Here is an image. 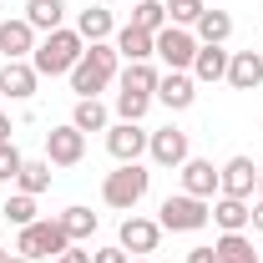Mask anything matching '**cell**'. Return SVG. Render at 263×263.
<instances>
[{
  "label": "cell",
  "instance_id": "13",
  "mask_svg": "<svg viewBox=\"0 0 263 263\" xmlns=\"http://www.w3.org/2000/svg\"><path fill=\"white\" fill-rule=\"evenodd\" d=\"M35 86H41V76H35V66H31V61H5V66H0V97H10V101H31V97H35Z\"/></svg>",
  "mask_w": 263,
  "mask_h": 263
},
{
  "label": "cell",
  "instance_id": "29",
  "mask_svg": "<svg viewBox=\"0 0 263 263\" xmlns=\"http://www.w3.org/2000/svg\"><path fill=\"white\" fill-rule=\"evenodd\" d=\"M15 187L31 193V197H41L46 187H51V162H26V167H21V177H15Z\"/></svg>",
  "mask_w": 263,
  "mask_h": 263
},
{
  "label": "cell",
  "instance_id": "17",
  "mask_svg": "<svg viewBox=\"0 0 263 263\" xmlns=\"http://www.w3.org/2000/svg\"><path fill=\"white\" fill-rule=\"evenodd\" d=\"M117 81H122V91H137V97H152L157 101V81H162V71L152 61H127L117 71Z\"/></svg>",
  "mask_w": 263,
  "mask_h": 263
},
{
  "label": "cell",
  "instance_id": "10",
  "mask_svg": "<svg viewBox=\"0 0 263 263\" xmlns=\"http://www.w3.org/2000/svg\"><path fill=\"white\" fill-rule=\"evenodd\" d=\"M177 172H182V193L202 197V202H213V197L223 193V172L208 162V157H187V162L177 167Z\"/></svg>",
  "mask_w": 263,
  "mask_h": 263
},
{
  "label": "cell",
  "instance_id": "37",
  "mask_svg": "<svg viewBox=\"0 0 263 263\" xmlns=\"http://www.w3.org/2000/svg\"><path fill=\"white\" fill-rule=\"evenodd\" d=\"M253 228L263 233V197H258V202H253Z\"/></svg>",
  "mask_w": 263,
  "mask_h": 263
},
{
  "label": "cell",
  "instance_id": "3",
  "mask_svg": "<svg viewBox=\"0 0 263 263\" xmlns=\"http://www.w3.org/2000/svg\"><path fill=\"white\" fill-rule=\"evenodd\" d=\"M147 187H152V172L142 162H117V172H106V182H101V202L117 213H132L147 197Z\"/></svg>",
  "mask_w": 263,
  "mask_h": 263
},
{
  "label": "cell",
  "instance_id": "6",
  "mask_svg": "<svg viewBox=\"0 0 263 263\" xmlns=\"http://www.w3.org/2000/svg\"><path fill=\"white\" fill-rule=\"evenodd\" d=\"M197 41L187 26H162V31L152 35V51L167 61V71H193V56H197Z\"/></svg>",
  "mask_w": 263,
  "mask_h": 263
},
{
  "label": "cell",
  "instance_id": "43",
  "mask_svg": "<svg viewBox=\"0 0 263 263\" xmlns=\"http://www.w3.org/2000/svg\"><path fill=\"white\" fill-rule=\"evenodd\" d=\"M127 5H137V0H127Z\"/></svg>",
  "mask_w": 263,
  "mask_h": 263
},
{
  "label": "cell",
  "instance_id": "7",
  "mask_svg": "<svg viewBox=\"0 0 263 263\" xmlns=\"http://www.w3.org/2000/svg\"><path fill=\"white\" fill-rule=\"evenodd\" d=\"M81 157H86V132H76L71 122L46 132V162L51 167H76Z\"/></svg>",
  "mask_w": 263,
  "mask_h": 263
},
{
  "label": "cell",
  "instance_id": "36",
  "mask_svg": "<svg viewBox=\"0 0 263 263\" xmlns=\"http://www.w3.org/2000/svg\"><path fill=\"white\" fill-rule=\"evenodd\" d=\"M10 132H15V127H10V117L0 111V142H10Z\"/></svg>",
  "mask_w": 263,
  "mask_h": 263
},
{
  "label": "cell",
  "instance_id": "15",
  "mask_svg": "<svg viewBox=\"0 0 263 263\" xmlns=\"http://www.w3.org/2000/svg\"><path fill=\"white\" fill-rule=\"evenodd\" d=\"M223 81H228L233 91H258V86H263V56H258V51H233Z\"/></svg>",
  "mask_w": 263,
  "mask_h": 263
},
{
  "label": "cell",
  "instance_id": "31",
  "mask_svg": "<svg viewBox=\"0 0 263 263\" xmlns=\"http://www.w3.org/2000/svg\"><path fill=\"white\" fill-rule=\"evenodd\" d=\"M152 97H137V91H117V122H142Z\"/></svg>",
  "mask_w": 263,
  "mask_h": 263
},
{
  "label": "cell",
  "instance_id": "38",
  "mask_svg": "<svg viewBox=\"0 0 263 263\" xmlns=\"http://www.w3.org/2000/svg\"><path fill=\"white\" fill-rule=\"evenodd\" d=\"M5 263H31V258H21V253H10V258H5Z\"/></svg>",
  "mask_w": 263,
  "mask_h": 263
},
{
  "label": "cell",
  "instance_id": "35",
  "mask_svg": "<svg viewBox=\"0 0 263 263\" xmlns=\"http://www.w3.org/2000/svg\"><path fill=\"white\" fill-rule=\"evenodd\" d=\"M187 263H218L213 248H187Z\"/></svg>",
  "mask_w": 263,
  "mask_h": 263
},
{
  "label": "cell",
  "instance_id": "34",
  "mask_svg": "<svg viewBox=\"0 0 263 263\" xmlns=\"http://www.w3.org/2000/svg\"><path fill=\"white\" fill-rule=\"evenodd\" d=\"M56 263H91V253H86V248H76V243H71V248H66V253H61V258H56Z\"/></svg>",
  "mask_w": 263,
  "mask_h": 263
},
{
  "label": "cell",
  "instance_id": "27",
  "mask_svg": "<svg viewBox=\"0 0 263 263\" xmlns=\"http://www.w3.org/2000/svg\"><path fill=\"white\" fill-rule=\"evenodd\" d=\"M0 218L15 223V228H31V223H35V197L31 193H10V197H5V208H0Z\"/></svg>",
  "mask_w": 263,
  "mask_h": 263
},
{
  "label": "cell",
  "instance_id": "16",
  "mask_svg": "<svg viewBox=\"0 0 263 263\" xmlns=\"http://www.w3.org/2000/svg\"><path fill=\"white\" fill-rule=\"evenodd\" d=\"M0 51H5V61H31L35 31H31L26 15H21V21H0Z\"/></svg>",
  "mask_w": 263,
  "mask_h": 263
},
{
  "label": "cell",
  "instance_id": "21",
  "mask_svg": "<svg viewBox=\"0 0 263 263\" xmlns=\"http://www.w3.org/2000/svg\"><path fill=\"white\" fill-rule=\"evenodd\" d=\"M111 46H117V56H122V61H152V56H157V51H152V31H137L132 21L117 31Z\"/></svg>",
  "mask_w": 263,
  "mask_h": 263
},
{
  "label": "cell",
  "instance_id": "2",
  "mask_svg": "<svg viewBox=\"0 0 263 263\" xmlns=\"http://www.w3.org/2000/svg\"><path fill=\"white\" fill-rule=\"evenodd\" d=\"M86 56V41L76 35V26H61V31H51L46 41H35L31 51V66L35 76H71V66Z\"/></svg>",
  "mask_w": 263,
  "mask_h": 263
},
{
  "label": "cell",
  "instance_id": "28",
  "mask_svg": "<svg viewBox=\"0 0 263 263\" xmlns=\"http://www.w3.org/2000/svg\"><path fill=\"white\" fill-rule=\"evenodd\" d=\"M61 228H66L71 243H81V238L97 233V213H91V208H66V213H61Z\"/></svg>",
  "mask_w": 263,
  "mask_h": 263
},
{
  "label": "cell",
  "instance_id": "44",
  "mask_svg": "<svg viewBox=\"0 0 263 263\" xmlns=\"http://www.w3.org/2000/svg\"><path fill=\"white\" fill-rule=\"evenodd\" d=\"M258 263H263V253H258Z\"/></svg>",
  "mask_w": 263,
  "mask_h": 263
},
{
  "label": "cell",
  "instance_id": "11",
  "mask_svg": "<svg viewBox=\"0 0 263 263\" xmlns=\"http://www.w3.org/2000/svg\"><path fill=\"white\" fill-rule=\"evenodd\" d=\"M157 238H162V223H157V218H142V213H132L127 223H122V233H117V243L127 248L132 258L152 253V248H157Z\"/></svg>",
  "mask_w": 263,
  "mask_h": 263
},
{
  "label": "cell",
  "instance_id": "42",
  "mask_svg": "<svg viewBox=\"0 0 263 263\" xmlns=\"http://www.w3.org/2000/svg\"><path fill=\"white\" fill-rule=\"evenodd\" d=\"M258 56H263V41H258Z\"/></svg>",
  "mask_w": 263,
  "mask_h": 263
},
{
  "label": "cell",
  "instance_id": "41",
  "mask_svg": "<svg viewBox=\"0 0 263 263\" xmlns=\"http://www.w3.org/2000/svg\"><path fill=\"white\" fill-rule=\"evenodd\" d=\"M132 263H147V258H132Z\"/></svg>",
  "mask_w": 263,
  "mask_h": 263
},
{
  "label": "cell",
  "instance_id": "32",
  "mask_svg": "<svg viewBox=\"0 0 263 263\" xmlns=\"http://www.w3.org/2000/svg\"><path fill=\"white\" fill-rule=\"evenodd\" d=\"M21 167H26V157L15 152V142H0V182H5V187L21 177Z\"/></svg>",
  "mask_w": 263,
  "mask_h": 263
},
{
  "label": "cell",
  "instance_id": "14",
  "mask_svg": "<svg viewBox=\"0 0 263 263\" xmlns=\"http://www.w3.org/2000/svg\"><path fill=\"white\" fill-rule=\"evenodd\" d=\"M157 101H162L167 111H187L197 101V81H193V71H167L162 81H157Z\"/></svg>",
  "mask_w": 263,
  "mask_h": 263
},
{
  "label": "cell",
  "instance_id": "5",
  "mask_svg": "<svg viewBox=\"0 0 263 263\" xmlns=\"http://www.w3.org/2000/svg\"><path fill=\"white\" fill-rule=\"evenodd\" d=\"M66 248H71V238H66L61 218H35L31 228H21V238H15V253L21 258H61Z\"/></svg>",
  "mask_w": 263,
  "mask_h": 263
},
{
  "label": "cell",
  "instance_id": "1",
  "mask_svg": "<svg viewBox=\"0 0 263 263\" xmlns=\"http://www.w3.org/2000/svg\"><path fill=\"white\" fill-rule=\"evenodd\" d=\"M117 71H122V56H117V46H111V41L86 46V56L71 66V91H76V101H86V97H97V91H106V86L117 81Z\"/></svg>",
  "mask_w": 263,
  "mask_h": 263
},
{
  "label": "cell",
  "instance_id": "12",
  "mask_svg": "<svg viewBox=\"0 0 263 263\" xmlns=\"http://www.w3.org/2000/svg\"><path fill=\"white\" fill-rule=\"evenodd\" d=\"M223 172V197H248L258 193V167H253V157H228V162L218 167Z\"/></svg>",
  "mask_w": 263,
  "mask_h": 263
},
{
  "label": "cell",
  "instance_id": "25",
  "mask_svg": "<svg viewBox=\"0 0 263 263\" xmlns=\"http://www.w3.org/2000/svg\"><path fill=\"white\" fill-rule=\"evenodd\" d=\"M213 253H218V263H258V248H253L243 233H223V238L213 243Z\"/></svg>",
  "mask_w": 263,
  "mask_h": 263
},
{
  "label": "cell",
  "instance_id": "20",
  "mask_svg": "<svg viewBox=\"0 0 263 263\" xmlns=\"http://www.w3.org/2000/svg\"><path fill=\"white\" fill-rule=\"evenodd\" d=\"M213 223L223 233H243L248 223H253V208L243 202V197H223L218 193V202H213Z\"/></svg>",
  "mask_w": 263,
  "mask_h": 263
},
{
  "label": "cell",
  "instance_id": "39",
  "mask_svg": "<svg viewBox=\"0 0 263 263\" xmlns=\"http://www.w3.org/2000/svg\"><path fill=\"white\" fill-rule=\"evenodd\" d=\"M258 197H263V167H258Z\"/></svg>",
  "mask_w": 263,
  "mask_h": 263
},
{
  "label": "cell",
  "instance_id": "9",
  "mask_svg": "<svg viewBox=\"0 0 263 263\" xmlns=\"http://www.w3.org/2000/svg\"><path fill=\"white\" fill-rule=\"evenodd\" d=\"M147 137H152V132H142V122H111V127H106V152H111L117 162H142Z\"/></svg>",
  "mask_w": 263,
  "mask_h": 263
},
{
  "label": "cell",
  "instance_id": "40",
  "mask_svg": "<svg viewBox=\"0 0 263 263\" xmlns=\"http://www.w3.org/2000/svg\"><path fill=\"white\" fill-rule=\"evenodd\" d=\"M5 258H10V253H5V248H0V263H5Z\"/></svg>",
  "mask_w": 263,
  "mask_h": 263
},
{
  "label": "cell",
  "instance_id": "23",
  "mask_svg": "<svg viewBox=\"0 0 263 263\" xmlns=\"http://www.w3.org/2000/svg\"><path fill=\"white\" fill-rule=\"evenodd\" d=\"M193 35L202 41V46H223V41L233 35V15L228 10H202L197 26H193Z\"/></svg>",
  "mask_w": 263,
  "mask_h": 263
},
{
  "label": "cell",
  "instance_id": "22",
  "mask_svg": "<svg viewBox=\"0 0 263 263\" xmlns=\"http://www.w3.org/2000/svg\"><path fill=\"white\" fill-rule=\"evenodd\" d=\"M26 21H31V31H61L66 21V0H26Z\"/></svg>",
  "mask_w": 263,
  "mask_h": 263
},
{
  "label": "cell",
  "instance_id": "18",
  "mask_svg": "<svg viewBox=\"0 0 263 263\" xmlns=\"http://www.w3.org/2000/svg\"><path fill=\"white\" fill-rule=\"evenodd\" d=\"M228 56H233V51H223V46H197V56H193V81H197V86L223 81V76H228Z\"/></svg>",
  "mask_w": 263,
  "mask_h": 263
},
{
  "label": "cell",
  "instance_id": "26",
  "mask_svg": "<svg viewBox=\"0 0 263 263\" xmlns=\"http://www.w3.org/2000/svg\"><path fill=\"white\" fill-rule=\"evenodd\" d=\"M132 26L157 35L167 26V0H137V5H132Z\"/></svg>",
  "mask_w": 263,
  "mask_h": 263
},
{
  "label": "cell",
  "instance_id": "4",
  "mask_svg": "<svg viewBox=\"0 0 263 263\" xmlns=\"http://www.w3.org/2000/svg\"><path fill=\"white\" fill-rule=\"evenodd\" d=\"M157 223H162V233H197L213 223V202H202L193 193H172L157 208Z\"/></svg>",
  "mask_w": 263,
  "mask_h": 263
},
{
  "label": "cell",
  "instance_id": "24",
  "mask_svg": "<svg viewBox=\"0 0 263 263\" xmlns=\"http://www.w3.org/2000/svg\"><path fill=\"white\" fill-rule=\"evenodd\" d=\"M71 127H76V132H106V127H111V111H106L97 97H86V101H76Z\"/></svg>",
  "mask_w": 263,
  "mask_h": 263
},
{
  "label": "cell",
  "instance_id": "30",
  "mask_svg": "<svg viewBox=\"0 0 263 263\" xmlns=\"http://www.w3.org/2000/svg\"><path fill=\"white\" fill-rule=\"evenodd\" d=\"M202 10H208L202 0H167V26H187V31H193Z\"/></svg>",
  "mask_w": 263,
  "mask_h": 263
},
{
  "label": "cell",
  "instance_id": "33",
  "mask_svg": "<svg viewBox=\"0 0 263 263\" xmlns=\"http://www.w3.org/2000/svg\"><path fill=\"white\" fill-rule=\"evenodd\" d=\"M91 263H132V253L117 243V248H97V253H91Z\"/></svg>",
  "mask_w": 263,
  "mask_h": 263
},
{
  "label": "cell",
  "instance_id": "8",
  "mask_svg": "<svg viewBox=\"0 0 263 263\" xmlns=\"http://www.w3.org/2000/svg\"><path fill=\"white\" fill-rule=\"evenodd\" d=\"M147 157H152L157 167H182L187 157H193L187 132H182V127H157L152 137H147Z\"/></svg>",
  "mask_w": 263,
  "mask_h": 263
},
{
  "label": "cell",
  "instance_id": "19",
  "mask_svg": "<svg viewBox=\"0 0 263 263\" xmlns=\"http://www.w3.org/2000/svg\"><path fill=\"white\" fill-rule=\"evenodd\" d=\"M111 31H117V21H111V10H106V5H86V10L76 15V35H81L86 46L111 41Z\"/></svg>",
  "mask_w": 263,
  "mask_h": 263
}]
</instances>
